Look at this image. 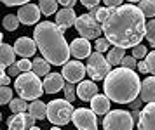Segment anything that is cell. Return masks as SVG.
<instances>
[{
	"instance_id": "cell-1",
	"label": "cell",
	"mask_w": 155,
	"mask_h": 130,
	"mask_svg": "<svg viewBox=\"0 0 155 130\" xmlns=\"http://www.w3.org/2000/svg\"><path fill=\"white\" fill-rule=\"evenodd\" d=\"M145 14L136 5L110 7L106 19L101 23L103 33L115 47H136L147 35Z\"/></svg>"
},
{
	"instance_id": "cell-2",
	"label": "cell",
	"mask_w": 155,
	"mask_h": 130,
	"mask_svg": "<svg viewBox=\"0 0 155 130\" xmlns=\"http://www.w3.org/2000/svg\"><path fill=\"white\" fill-rule=\"evenodd\" d=\"M33 40L40 54L54 66H61L68 62L70 57V45L64 40V30L58 23L42 21L33 30Z\"/></svg>"
},
{
	"instance_id": "cell-3",
	"label": "cell",
	"mask_w": 155,
	"mask_h": 130,
	"mask_svg": "<svg viewBox=\"0 0 155 130\" xmlns=\"http://www.w3.org/2000/svg\"><path fill=\"white\" fill-rule=\"evenodd\" d=\"M103 90L113 103L129 104L138 97L141 90L140 76L133 71V68H115L105 76Z\"/></svg>"
},
{
	"instance_id": "cell-4",
	"label": "cell",
	"mask_w": 155,
	"mask_h": 130,
	"mask_svg": "<svg viewBox=\"0 0 155 130\" xmlns=\"http://www.w3.org/2000/svg\"><path fill=\"white\" fill-rule=\"evenodd\" d=\"M14 87L18 90V94L25 97L26 101H35L40 99L44 92V83L40 82V76L35 71H23L21 75H18L14 82Z\"/></svg>"
},
{
	"instance_id": "cell-5",
	"label": "cell",
	"mask_w": 155,
	"mask_h": 130,
	"mask_svg": "<svg viewBox=\"0 0 155 130\" xmlns=\"http://www.w3.org/2000/svg\"><path fill=\"white\" fill-rule=\"evenodd\" d=\"M73 106L71 103L64 97V99H54L47 104V120L56 127L66 125L71 122L73 118Z\"/></svg>"
},
{
	"instance_id": "cell-6",
	"label": "cell",
	"mask_w": 155,
	"mask_h": 130,
	"mask_svg": "<svg viewBox=\"0 0 155 130\" xmlns=\"http://www.w3.org/2000/svg\"><path fill=\"white\" fill-rule=\"evenodd\" d=\"M75 28L80 33V36H84L87 40L99 38V35L103 33V26L99 24V21L92 14H80V16H77Z\"/></svg>"
},
{
	"instance_id": "cell-7",
	"label": "cell",
	"mask_w": 155,
	"mask_h": 130,
	"mask_svg": "<svg viewBox=\"0 0 155 130\" xmlns=\"http://www.w3.org/2000/svg\"><path fill=\"white\" fill-rule=\"evenodd\" d=\"M103 127L105 128H119V130H131L134 127L133 113L126 109H113L108 111L103 118Z\"/></svg>"
},
{
	"instance_id": "cell-8",
	"label": "cell",
	"mask_w": 155,
	"mask_h": 130,
	"mask_svg": "<svg viewBox=\"0 0 155 130\" xmlns=\"http://www.w3.org/2000/svg\"><path fill=\"white\" fill-rule=\"evenodd\" d=\"M110 62L108 59H105L101 52H94V54L89 55V61H87V75L91 76L94 82H99V80H105V76L110 73Z\"/></svg>"
},
{
	"instance_id": "cell-9",
	"label": "cell",
	"mask_w": 155,
	"mask_h": 130,
	"mask_svg": "<svg viewBox=\"0 0 155 130\" xmlns=\"http://www.w3.org/2000/svg\"><path fill=\"white\" fill-rule=\"evenodd\" d=\"M71 122L77 128H82V130H96V127H98L96 113L92 109H85V108H78V109L73 111Z\"/></svg>"
},
{
	"instance_id": "cell-10",
	"label": "cell",
	"mask_w": 155,
	"mask_h": 130,
	"mask_svg": "<svg viewBox=\"0 0 155 130\" xmlns=\"http://www.w3.org/2000/svg\"><path fill=\"white\" fill-rule=\"evenodd\" d=\"M63 76L66 82H71V83H78L84 80L85 73H87V68L80 61H68L63 64Z\"/></svg>"
},
{
	"instance_id": "cell-11",
	"label": "cell",
	"mask_w": 155,
	"mask_h": 130,
	"mask_svg": "<svg viewBox=\"0 0 155 130\" xmlns=\"http://www.w3.org/2000/svg\"><path fill=\"white\" fill-rule=\"evenodd\" d=\"M40 7L35 5V4H25V5L19 7V11H18V17L21 21L23 24H26V26H31V24H35L38 23L40 19Z\"/></svg>"
},
{
	"instance_id": "cell-12",
	"label": "cell",
	"mask_w": 155,
	"mask_h": 130,
	"mask_svg": "<svg viewBox=\"0 0 155 130\" xmlns=\"http://www.w3.org/2000/svg\"><path fill=\"white\" fill-rule=\"evenodd\" d=\"M35 120L37 118L28 113L26 115V111L25 113H14V116L11 118L7 122V127L11 130H26V128H33V125H35Z\"/></svg>"
},
{
	"instance_id": "cell-13",
	"label": "cell",
	"mask_w": 155,
	"mask_h": 130,
	"mask_svg": "<svg viewBox=\"0 0 155 130\" xmlns=\"http://www.w3.org/2000/svg\"><path fill=\"white\" fill-rule=\"evenodd\" d=\"M138 128H141V130H153L155 128V103H148L141 109Z\"/></svg>"
},
{
	"instance_id": "cell-14",
	"label": "cell",
	"mask_w": 155,
	"mask_h": 130,
	"mask_svg": "<svg viewBox=\"0 0 155 130\" xmlns=\"http://www.w3.org/2000/svg\"><path fill=\"white\" fill-rule=\"evenodd\" d=\"M64 89V76L63 73H49L44 80V90L45 94H56Z\"/></svg>"
},
{
	"instance_id": "cell-15",
	"label": "cell",
	"mask_w": 155,
	"mask_h": 130,
	"mask_svg": "<svg viewBox=\"0 0 155 130\" xmlns=\"http://www.w3.org/2000/svg\"><path fill=\"white\" fill-rule=\"evenodd\" d=\"M14 50H16V54L21 55V57H31L37 52V42L28 38V36H21V38L16 40Z\"/></svg>"
},
{
	"instance_id": "cell-16",
	"label": "cell",
	"mask_w": 155,
	"mask_h": 130,
	"mask_svg": "<svg viewBox=\"0 0 155 130\" xmlns=\"http://www.w3.org/2000/svg\"><path fill=\"white\" fill-rule=\"evenodd\" d=\"M70 52L73 54V57L77 59H85L91 55V43L87 38L80 36V38H75V40L70 43Z\"/></svg>"
},
{
	"instance_id": "cell-17",
	"label": "cell",
	"mask_w": 155,
	"mask_h": 130,
	"mask_svg": "<svg viewBox=\"0 0 155 130\" xmlns=\"http://www.w3.org/2000/svg\"><path fill=\"white\" fill-rule=\"evenodd\" d=\"M75 21H77V14L73 11V7H63V9L56 14V23L63 28V30L73 26Z\"/></svg>"
},
{
	"instance_id": "cell-18",
	"label": "cell",
	"mask_w": 155,
	"mask_h": 130,
	"mask_svg": "<svg viewBox=\"0 0 155 130\" xmlns=\"http://www.w3.org/2000/svg\"><path fill=\"white\" fill-rule=\"evenodd\" d=\"M140 97L143 99V103H155V75L141 82Z\"/></svg>"
},
{
	"instance_id": "cell-19",
	"label": "cell",
	"mask_w": 155,
	"mask_h": 130,
	"mask_svg": "<svg viewBox=\"0 0 155 130\" xmlns=\"http://www.w3.org/2000/svg\"><path fill=\"white\" fill-rule=\"evenodd\" d=\"M96 94H98V87H96L94 80H92V82H87V80L78 82V85H77V96L80 97L82 101H91Z\"/></svg>"
},
{
	"instance_id": "cell-20",
	"label": "cell",
	"mask_w": 155,
	"mask_h": 130,
	"mask_svg": "<svg viewBox=\"0 0 155 130\" xmlns=\"http://www.w3.org/2000/svg\"><path fill=\"white\" fill-rule=\"evenodd\" d=\"M110 97L106 96H101V94H96V96L91 99V109L96 113V115H106L110 111Z\"/></svg>"
},
{
	"instance_id": "cell-21",
	"label": "cell",
	"mask_w": 155,
	"mask_h": 130,
	"mask_svg": "<svg viewBox=\"0 0 155 130\" xmlns=\"http://www.w3.org/2000/svg\"><path fill=\"white\" fill-rule=\"evenodd\" d=\"M16 62V50L14 47H11L9 43H4L0 45V64H2V69L11 68Z\"/></svg>"
},
{
	"instance_id": "cell-22",
	"label": "cell",
	"mask_w": 155,
	"mask_h": 130,
	"mask_svg": "<svg viewBox=\"0 0 155 130\" xmlns=\"http://www.w3.org/2000/svg\"><path fill=\"white\" fill-rule=\"evenodd\" d=\"M33 66H31V71H35L38 76H42V75H49V71H51V62L45 59V57H37V59H33Z\"/></svg>"
},
{
	"instance_id": "cell-23",
	"label": "cell",
	"mask_w": 155,
	"mask_h": 130,
	"mask_svg": "<svg viewBox=\"0 0 155 130\" xmlns=\"http://www.w3.org/2000/svg\"><path fill=\"white\" fill-rule=\"evenodd\" d=\"M30 113L37 118V120H44V118H47V104L40 103L38 99H35L33 103L30 104Z\"/></svg>"
},
{
	"instance_id": "cell-24",
	"label": "cell",
	"mask_w": 155,
	"mask_h": 130,
	"mask_svg": "<svg viewBox=\"0 0 155 130\" xmlns=\"http://www.w3.org/2000/svg\"><path fill=\"white\" fill-rule=\"evenodd\" d=\"M58 5H59L58 0H40L38 2V7H40L44 16H52L58 11Z\"/></svg>"
},
{
	"instance_id": "cell-25",
	"label": "cell",
	"mask_w": 155,
	"mask_h": 130,
	"mask_svg": "<svg viewBox=\"0 0 155 130\" xmlns=\"http://www.w3.org/2000/svg\"><path fill=\"white\" fill-rule=\"evenodd\" d=\"M124 50L126 49H122V47H115L113 45V49L108 52V62L112 64V66H119L120 62H122V59H124Z\"/></svg>"
},
{
	"instance_id": "cell-26",
	"label": "cell",
	"mask_w": 155,
	"mask_h": 130,
	"mask_svg": "<svg viewBox=\"0 0 155 130\" xmlns=\"http://www.w3.org/2000/svg\"><path fill=\"white\" fill-rule=\"evenodd\" d=\"M9 106H11V111H12V113H25V111L30 109L26 99L21 97V96L18 97V99H12V101L9 103Z\"/></svg>"
},
{
	"instance_id": "cell-27",
	"label": "cell",
	"mask_w": 155,
	"mask_h": 130,
	"mask_svg": "<svg viewBox=\"0 0 155 130\" xmlns=\"http://www.w3.org/2000/svg\"><path fill=\"white\" fill-rule=\"evenodd\" d=\"M138 7L147 17H155V0H141Z\"/></svg>"
},
{
	"instance_id": "cell-28",
	"label": "cell",
	"mask_w": 155,
	"mask_h": 130,
	"mask_svg": "<svg viewBox=\"0 0 155 130\" xmlns=\"http://www.w3.org/2000/svg\"><path fill=\"white\" fill-rule=\"evenodd\" d=\"M19 17L18 16H12V14H9V16H5L4 17V28L7 30V31H14L16 28L19 26Z\"/></svg>"
},
{
	"instance_id": "cell-29",
	"label": "cell",
	"mask_w": 155,
	"mask_h": 130,
	"mask_svg": "<svg viewBox=\"0 0 155 130\" xmlns=\"http://www.w3.org/2000/svg\"><path fill=\"white\" fill-rule=\"evenodd\" d=\"M145 38L150 42V47H155V19H150L147 23V35Z\"/></svg>"
},
{
	"instance_id": "cell-30",
	"label": "cell",
	"mask_w": 155,
	"mask_h": 130,
	"mask_svg": "<svg viewBox=\"0 0 155 130\" xmlns=\"http://www.w3.org/2000/svg\"><path fill=\"white\" fill-rule=\"evenodd\" d=\"M108 12H110V7H94V9H91V12L89 14H92L99 23H103V21L106 19Z\"/></svg>"
},
{
	"instance_id": "cell-31",
	"label": "cell",
	"mask_w": 155,
	"mask_h": 130,
	"mask_svg": "<svg viewBox=\"0 0 155 130\" xmlns=\"http://www.w3.org/2000/svg\"><path fill=\"white\" fill-rule=\"evenodd\" d=\"M12 101V90L9 85H2L0 89V104H9Z\"/></svg>"
},
{
	"instance_id": "cell-32",
	"label": "cell",
	"mask_w": 155,
	"mask_h": 130,
	"mask_svg": "<svg viewBox=\"0 0 155 130\" xmlns=\"http://www.w3.org/2000/svg\"><path fill=\"white\" fill-rule=\"evenodd\" d=\"M64 97L70 101V103H73L75 101V97H77V87H73V83L68 82L66 85H64Z\"/></svg>"
},
{
	"instance_id": "cell-33",
	"label": "cell",
	"mask_w": 155,
	"mask_h": 130,
	"mask_svg": "<svg viewBox=\"0 0 155 130\" xmlns=\"http://www.w3.org/2000/svg\"><path fill=\"white\" fill-rule=\"evenodd\" d=\"M108 47H110V40L108 38H96V43H94V49L98 50V52H105V50H108Z\"/></svg>"
},
{
	"instance_id": "cell-34",
	"label": "cell",
	"mask_w": 155,
	"mask_h": 130,
	"mask_svg": "<svg viewBox=\"0 0 155 130\" xmlns=\"http://www.w3.org/2000/svg\"><path fill=\"white\" fill-rule=\"evenodd\" d=\"M145 61H147L148 71H150L152 75H155V50H152L150 54H147V57H145Z\"/></svg>"
},
{
	"instance_id": "cell-35",
	"label": "cell",
	"mask_w": 155,
	"mask_h": 130,
	"mask_svg": "<svg viewBox=\"0 0 155 130\" xmlns=\"http://www.w3.org/2000/svg\"><path fill=\"white\" fill-rule=\"evenodd\" d=\"M133 55L136 57V59H143V57H147V47L141 45V43H138L136 47H133Z\"/></svg>"
},
{
	"instance_id": "cell-36",
	"label": "cell",
	"mask_w": 155,
	"mask_h": 130,
	"mask_svg": "<svg viewBox=\"0 0 155 130\" xmlns=\"http://www.w3.org/2000/svg\"><path fill=\"white\" fill-rule=\"evenodd\" d=\"M16 64L19 66L21 73H23V71H31V66H33V62L28 61V57H21L19 61H16Z\"/></svg>"
},
{
	"instance_id": "cell-37",
	"label": "cell",
	"mask_w": 155,
	"mask_h": 130,
	"mask_svg": "<svg viewBox=\"0 0 155 130\" xmlns=\"http://www.w3.org/2000/svg\"><path fill=\"white\" fill-rule=\"evenodd\" d=\"M136 57L134 55H124V59H122V66H126V68H136Z\"/></svg>"
},
{
	"instance_id": "cell-38",
	"label": "cell",
	"mask_w": 155,
	"mask_h": 130,
	"mask_svg": "<svg viewBox=\"0 0 155 130\" xmlns=\"http://www.w3.org/2000/svg\"><path fill=\"white\" fill-rule=\"evenodd\" d=\"M30 0H2L4 5H9V7H14V5H25L28 4Z\"/></svg>"
},
{
	"instance_id": "cell-39",
	"label": "cell",
	"mask_w": 155,
	"mask_h": 130,
	"mask_svg": "<svg viewBox=\"0 0 155 130\" xmlns=\"http://www.w3.org/2000/svg\"><path fill=\"white\" fill-rule=\"evenodd\" d=\"M82 2V5H85L87 9H94V7H98L99 0H80Z\"/></svg>"
},
{
	"instance_id": "cell-40",
	"label": "cell",
	"mask_w": 155,
	"mask_h": 130,
	"mask_svg": "<svg viewBox=\"0 0 155 130\" xmlns=\"http://www.w3.org/2000/svg\"><path fill=\"white\" fill-rule=\"evenodd\" d=\"M58 2L63 7H75V4H77V0H58Z\"/></svg>"
},
{
	"instance_id": "cell-41",
	"label": "cell",
	"mask_w": 155,
	"mask_h": 130,
	"mask_svg": "<svg viewBox=\"0 0 155 130\" xmlns=\"http://www.w3.org/2000/svg\"><path fill=\"white\" fill-rule=\"evenodd\" d=\"M105 2V5L108 7H119L120 4H122V0H103Z\"/></svg>"
},
{
	"instance_id": "cell-42",
	"label": "cell",
	"mask_w": 155,
	"mask_h": 130,
	"mask_svg": "<svg viewBox=\"0 0 155 130\" xmlns=\"http://www.w3.org/2000/svg\"><path fill=\"white\" fill-rule=\"evenodd\" d=\"M138 69L141 73H148V66H147V61H138Z\"/></svg>"
},
{
	"instance_id": "cell-43",
	"label": "cell",
	"mask_w": 155,
	"mask_h": 130,
	"mask_svg": "<svg viewBox=\"0 0 155 130\" xmlns=\"http://www.w3.org/2000/svg\"><path fill=\"white\" fill-rule=\"evenodd\" d=\"M141 103H143V99H141V101H138V97H136L133 103H129V104H131V108H133V109H140V108H141Z\"/></svg>"
},
{
	"instance_id": "cell-44",
	"label": "cell",
	"mask_w": 155,
	"mask_h": 130,
	"mask_svg": "<svg viewBox=\"0 0 155 130\" xmlns=\"http://www.w3.org/2000/svg\"><path fill=\"white\" fill-rule=\"evenodd\" d=\"M11 75H21V69H19V66L16 62L11 66Z\"/></svg>"
},
{
	"instance_id": "cell-45",
	"label": "cell",
	"mask_w": 155,
	"mask_h": 130,
	"mask_svg": "<svg viewBox=\"0 0 155 130\" xmlns=\"http://www.w3.org/2000/svg\"><path fill=\"white\" fill-rule=\"evenodd\" d=\"M11 83V78H9V75H5V71L2 69V85H9Z\"/></svg>"
},
{
	"instance_id": "cell-46",
	"label": "cell",
	"mask_w": 155,
	"mask_h": 130,
	"mask_svg": "<svg viewBox=\"0 0 155 130\" xmlns=\"http://www.w3.org/2000/svg\"><path fill=\"white\" fill-rule=\"evenodd\" d=\"M133 118H134V122H136V120L140 122V113H138V109H134V111H133Z\"/></svg>"
},
{
	"instance_id": "cell-47",
	"label": "cell",
	"mask_w": 155,
	"mask_h": 130,
	"mask_svg": "<svg viewBox=\"0 0 155 130\" xmlns=\"http://www.w3.org/2000/svg\"><path fill=\"white\" fill-rule=\"evenodd\" d=\"M127 2H131V4H134V2H141V0H127Z\"/></svg>"
}]
</instances>
